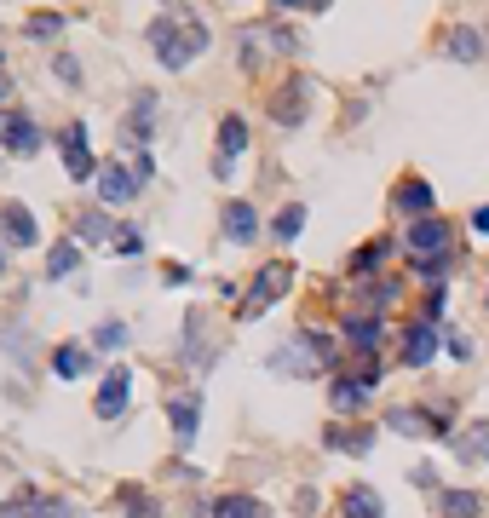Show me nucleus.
Wrapping results in <instances>:
<instances>
[{
    "label": "nucleus",
    "instance_id": "nucleus-1",
    "mask_svg": "<svg viewBox=\"0 0 489 518\" xmlns=\"http://www.w3.org/2000/svg\"><path fill=\"white\" fill-rule=\"evenodd\" d=\"M150 41H156V58H162L167 70H185L190 58L208 47V29L196 24L190 12H173V18H156V24H150Z\"/></svg>",
    "mask_w": 489,
    "mask_h": 518
},
{
    "label": "nucleus",
    "instance_id": "nucleus-2",
    "mask_svg": "<svg viewBox=\"0 0 489 518\" xmlns=\"http://www.w3.org/2000/svg\"><path fill=\"white\" fill-rule=\"evenodd\" d=\"M127 398H133V375L127 369H104V386H98V421H116L121 409H127Z\"/></svg>",
    "mask_w": 489,
    "mask_h": 518
},
{
    "label": "nucleus",
    "instance_id": "nucleus-3",
    "mask_svg": "<svg viewBox=\"0 0 489 518\" xmlns=\"http://www.w3.org/2000/svg\"><path fill=\"white\" fill-rule=\"evenodd\" d=\"M0 236H6L12 248H35L41 225H35V213H29L24 202H0Z\"/></svg>",
    "mask_w": 489,
    "mask_h": 518
},
{
    "label": "nucleus",
    "instance_id": "nucleus-4",
    "mask_svg": "<svg viewBox=\"0 0 489 518\" xmlns=\"http://www.w3.org/2000/svg\"><path fill=\"white\" fill-rule=\"evenodd\" d=\"M288 277H294L288 265H265V271L254 277V294H248V306H242V317H259V311L271 306V300H282V288H288Z\"/></svg>",
    "mask_w": 489,
    "mask_h": 518
},
{
    "label": "nucleus",
    "instance_id": "nucleus-5",
    "mask_svg": "<svg viewBox=\"0 0 489 518\" xmlns=\"http://www.w3.org/2000/svg\"><path fill=\"white\" fill-rule=\"evenodd\" d=\"M392 432H403V438H449V421L426 415V409H392Z\"/></svg>",
    "mask_w": 489,
    "mask_h": 518
},
{
    "label": "nucleus",
    "instance_id": "nucleus-6",
    "mask_svg": "<svg viewBox=\"0 0 489 518\" xmlns=\"http://www.w3.org/2000/svg\"><path fill=\"white\" fill-rule=\"evenodd\" d=\"M98 196H104L110 208H121V202H133V196H139V173H127L121 162H110L104 173H98Z\"/></svg>",
    "mask_w": 489,
    "mask_h": 518
},
{
    "label": "nucleus",
    "instance_id": "nucleus-7",
    "mask_svg": "<svg viewBox=\"0 0 489 518\" xmlns=\"http://www.w3.org/2000/svg\"><path fill=\"white\" fill-rule=\"evenodd\" d=\"M0 139H6V150H18V156H35V150H41V127H35L24 110H12L6 127H0Z\"/></svg>",
    "mask_w": 489,
    "mask_h": 518
},
{
    "label": "nucleus",
    "instance_id": "nucleus-8",
    "mask_svg": "<svg viewBox=\"0 0 489 518\" xmlns=\"http://www.w3.org/2000/svg\"><path fill=\"white\" fill-rule=\"evenodd\" d=\"M64 167H70V179H93V150H87V127L81 121L64 127Z\"/></svg>",
    "mask_w": 489,
    "mask_h": 518
},
{
    "label": "nucleus",
    "instance_id": "nucleus-9",
    "mask_svg": "<svg viewBox=\"0 0 489 518\" xmlns=\"http://www.w3.org/2000/svg\"><path fill=\"white\" fill-rule=\"evenodd\" d=\"M432 352H438V323H415V329L403 334V363L409 369H426Z\"/></svg>",
    "mask_w": 489,
    "mask_h": 518
},
{
    "label": "nucleus",
    "instance_id": "nucleus-10",
    "mask_svg": "<svg viewBox=\"0 0 489 518\" xmlns=\"http://www.w3.org/2000/svg\"><path fill=\"white\" fill-rule=\"evenodd\" d=\"M409 248L426 259H443L449 254V225H438V219H420L415 231H409Z\"/></svg>",
    "mask_w": 489,
    "mask_h": 518
},
{
    "label": "nucleus",
    "instance_id": "nucleus-11",
    "mask_svg": "<svg viewBox=\"0 0 489 518\" xmlns=\"http://www.w3.org/2000/svg\"><path fill=\"white\" fill-rule=\"evenodd\" d=\"M167 415H173V432H179V444H190V438H196V415H202V398H196V392H185V398L167 403Z\"/></svg>",
    "mask_w": 489,
    "mask_h": 518
},
{
    "label": "nucleus",
    "instance_id": "nucleus-12",
    "mask_svg": "<svg viewBox=\"0 0 489 518\" xmlns=\"http://www.w3.org/2000/svg\"><path fill=\"white\" fill-rule=\"evenodd\" d=\"M449 444H455V455H461V461H489V421H478V426H466V432H455Z\"/></svg>",
    "mask_w": 489,
    "mask_h": 518
},
{
    "label": "nucleus",
    "instance_id": "nucleus-13",
    "mask_svg": "<svg viewBox=\"0 0 489 518\" xmlns=\"http://www.w3.org/2000/svg\"><path fill=\"white\" fill-rule=\"evenodd\" d=\"M242 144H248V127H242V116H225V127H219V173L242 156Z\"/></svg>",
    "mask_w": 489,
    "mask_h": 518
},
{
    "label": "nucleus",
    "instance_id": "nucleus-14",
    "mask_svg": "<svg viewBox=\"0 0 489 518\" xmlns=\"http://www.w3.org/2000/svg\"><path fill=\"white\" fill-rule=\"evenodd\" d=\"M254 231H259L254 208H248V202H225V236H231V242H254Z\"/></svg>",
    "mask_w": 489,
    "mask_h": 518
},
{
    "label": "nucleus",
    "instance_id": "nucleus-15",
    "mask_svg": "<svg viewBox=\"0 0 489 518\" xmlns=\"http://www.w3.org/2000/svg\"><path fill=\"white\" fill-rule=\"evenodd\" d=\"M52 369H58L64 380H75V375H87V369H93V352L70 340V346H58V352H52Z\"/></svg>",
    "mask_w": 489,
    "mask_h": 518
},
{
    "label": "nucleus",
    "instance_id": "nucleus-16",
    "mask_svg": "<svg viewBox=\"0 0 489 518\" xmlns=\"http://www.w3.org/2000/svg\"><path fill=\"white\" fill-rule=\"evenodd\" d=\"M478 513H484L478 490H443V518H478Z\"/></svg>",
    "mask_w": 489,
    "mask_h": 518
},
{
    "label": "nucleus",
    "instance_id": "nucleus-17",
    "mask_svg": "<svg viewBox=\"0 0 489 518\" xmlns=\"http://www.w3.org/2000/svg\"><path fill=\"white\" fill-rule=\"evenodd\" d=\"M397 208H403V213H432V185H426V179L397 185Z\"/></svg>",
    "mask_w": 489,
    "mask_h": 518
},
{
    "label": "nucleus",
    "instance_id": "nucleus-18",
    "mask_svg": "<svg viewBox=\"0 0 489 518\" xmlns=\"http://www.w3.org/2000/svg\"><path fill=\"white\" fill-rule=\"evenodd\" d=\"M121 513H127V518H162V507H156V495H150V490L133 484V490H121Z\"/></svg>",
    "mask_w": 489,
    "mask_h": 518
},
{
    "label": "nucleus",
    "instance_id": "nucleus-19",
    "mask_svg": "<svg viewBox=\"0 0 489 518\" xmlns=\"http://www.w3.org/2000/svg\"><path fill=\"white\" fill-rule=\"evenodd\" d=\"M346 518H380V495H374L369 484L346 490Z\"/></svg>",
    "mask_w": 489,
    "mask_h": 518
},
{
    "label": "nucleus",
    "instance_id": "nucleus-20",
    "mask_svg": "<svg viewBox=\"0 0 489 518\" xmlns=\"http://www.w3.org/2000/svg\"><path fill=\"white\" fill-rule=\"evenodd\" d=\"M346 340L357 346V352H374V346H380V323H374V317H351Z\"/></svg>",
    "mask_w": 489,
    "mask_h": 518
},
{
    "label": "nucleus",
    "instance_id": "nucleus-21",
    "mask_svg": "<svg viewBox=\"0 0 489 518\" xmlns=\"http://www.w3.org/2000/svg\"><path fill=\"white\" fill-rule=\"evenodd\" d=\"M213 518H259V501L254 495H219Z\"/></svg>",
    "mask_w": 489,
    "mask_h": 518
},
{
    "label": "nucleus",
    "instance_id": "nucleus-22",
    "mask_svg": "<svg viewBox=\"0 0 489 518\" xmlns=\"http://www.w3.org/2000/svg\"><path fill=\"white\" fill-rule=\"evenodd\" d=\"M363 398H369L363 380H334V409H340V415H346V409H363Z\"/></svg>",
    "mask_w": 489,
    "mask_h": 518
},
{
    "label": "nucleus",
    "instance_id": "nucleus-23",
    "mask_svg": "<svg viewBox=\"0 0 489 518\" xmlns=\"http://www.w3.org/2000/svg\"><path fill=\"white\" fill-rule=\"evenodd\" d=\"M300 98H305V87H300V81H288V87L277 93V121H288V127H294V121L305 116V110H300Z\"/></svg>",
    "mask_w": 489,
    "mask_h": 518
},
{
    "label": "nucleus",
    "instance_id": "nucleus-24",
    "mask_svg": "<svg viewBox=\"0 0 489 518\" xmlns=\"http://www.w3.org/2000/svg\"><path fill=\"white\" fill-rule=\"evenodd\" d=\"M478 47H484V35H478V29H449V52H455L461 64H472Z\"/></svg>",
    "mask_w": 489,
    "mask_h": 518
},
{
    "label": "nucleus",
    "instance_id": "nucleus-25",
    "mask_svg": "<svg viewBox=\"0 0 489 518\" xmlns=\"http://www.w3.org/2000/svg\"><path fill=\"white\" fill-rule=\"evenodd\" d=\"M75 265H81V248H75V242H64V248H52V259H47V277H70Z\"/></svg>",
    "mask_w": 489,
    "mask_h": 518
},
{
    "label": "nucleus",
    "instance_id": "nucleus-26",
    "mask_svg": "<svg viewBox=\"0 0 489 518\" xmlns=\"http://www.w3.org/2000/svg\"><path fill=\"white\" fill-rule=\"evenodd\" d=\"M300 225H305V208H282L277 213V236L288 242V236H300Z\"/></svg>",
    "mask_w": 489,
    "mask_h": 518
},
{
    "label": "nucleus",
    "instance_id": "nucleus-27",
    "mask_svg": "<svg viewBox=\"0 0 489 518\" xmlns=\"http://www.w3.org/2000/svg\"><path fill=\"white\" fill-rule=\"evenodd\" d=\"M116 254H144V236L133 231V225H121L116 231Z\"/></svg>",
    "mask_w": 489,
    "mask_h": 518
},
{
    "label": "nucleus",
    "instance_id": "nucleus-28",
    "mask_svg": "<svg viewBox=\"0 0 489 518\" xmlns=\"http://www.w3.org/2000/svg\"><path fill=\"white\" fill-rule=\"evenodd\" d=\"M121 340H127V329H121V323H98V346H104V352H116Z\"/></svg>",
    "mask_w": 489,
    "mask_h": 518
},
{
    "label": "nucleus",
    "instance_id": "nucleus-29",
    "mask_svg": "<svg viewBox=\"0 0 489 518\" xmlns=\"http://www.w3.org/2000/svg\"><path fill=\"white\" fill-rule=\"evenodd\" d=\"M58 29H64V18H29V35H41V41H47V35H58Z\"/></svg>",
    "mask_w": 489,
    "mask_h": 518
},
{
    "label": "nucleus",
    "instance_id": "nucleus-30",
    "mask_svg": "<svg viewBox=\"0 0 489 518\" xmlns=\"http://www.w3.org/2000/svg\"><path fill=\"white\" fill-rule=\"evenodd\" d=\"M81 231L93 236V242H98V236H116L110 225H104V213H81Z\"/></svg>",
    "mask_w": 489,
    "mask_h": 518
},
{
    "label": "nucleus",
    "instance_id": "nucleus-31",
    "mask_svg": "<svg viewBox=\"0 0 489 518\" xmlns=\"http://www.w3.org/2000/svg\"><path fill=\"white\" fill-rule=\"evenodd\" d=\"M0 98H6V81H0Z\"/></svg>",
    "mask_w": 489,
    "mask_h": 518
},
{
    "label": "nucleus",
    "instance_id": "nucleus-32",
    "mask_svg": "<svg viewBox=\"0 0 489 518\" xmlns=\"http://www.w3.org/2000/svg\"><path fill=\"white\" fill-rule=\"evenodd\" d=\"M0 265H6V254H0Z\"/></svg>",
    "mask_w": 489,
    "mask_h": 518
},
{
    "label": "nucleus",
    "instance_id": "nucleus-33",
    "mask_svg": "<svg viewBox=\"0 0 489 518\" xmlns=\"http://www.w3.org/2000/svg\"><path fill=\"white\" fill-rule=\"evenodd\" d=\"M0 127H6V116H0Z\"/></svg>",
    "mask_w": 489,
    "mask_h": 518
},
{
    "label": "nucleus",
    "instance_id": "nucleus-34",
    "mask_svg": "<svg viewBox=\"0 0 489 518\" xmlns=\"http://www.w3.org/2000/svg\"><path fill=\"white\" fill-rule=\"evenodd\" d=\"M484 306H489V294H484Z\"/></svg>",
    "mask_w": 489,
    "mask_h": 518
}]
</instances>
